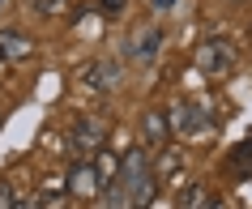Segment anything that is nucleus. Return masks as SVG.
<instances>
[{"instance_id": "nucleus-1", "label": "nucleus", "mask_w": 252, "mask_h": 209, "mask_svg": "<svg viewBox=\"0 0 252 209\" xmlns=\"http://www.w3.org/2000/svg\"><path fill=\"white\" fill-rule=\"evenodd\" d=\"M231 64H235V52H231V43L210 39V43H201V47H197V68H201V73H210V77H222Z\"/></svg>"}, {"instance_id": "nucleus-2", "label": "nucleus", "mask_w": 252, "mask_h": 209, "mask_svg": "<svg viewBox=\"0 0 252 209\" xmlns=\"http://www.w3.org/2000/svg\"><path fill=\"white\" fill-rule=\"evenodd\" d=\"M150 188H154V175H150V162L141 154H133L124 162V192H133V201H146Z\"/></svg>"}, {"instance_id": "nucleus-3", "label": "nucleus", "mask_w": 252, "mask_h": 209, "mask_svg": "<svg viewBox=\"0 0 252 209\" xmlns=\"http://www.w3.org/2000/svg\"><path fill=\"white\" fill-rule=\"evenodd\" d=\"M116 77H120V64L116 60H103V64H94V68L81 73V86H86V90H111Z\"/></svg>"}, {"instance_id": "nucleus-4", "label": "nucleus", "mask_w": 252, "mask_h": 209, "mask_svg": "<svg viewBox=\"0 0 252 209\" xmlns=\"http://www.w3.org/2000/svg\"><path fill=\"white\" fill-rule=\"evenodd\" d=\"M103 141H107V128L98 119H81L77 128H73V145H77L81 154H86V149H98Z\"/></svg>"}, {"instance_id": "nucleus-5", "label": "nucleus", "mask_w": 252, "mask_h": 209, "mask_svg": "<svg viewBox=\"0 0 252 209\" xmlns=\"http://www.w3.org/2000/svg\"><path fill=\"white\" fill-rule=\"evenodd\" d=\"M175 119H180L175 128L184 132V137H201V132L210 128V124H205V111H201V107H188V103L175 107Z\"/></svg>"}, {"instance_id": "nucleus-6", "label": "nucleus", "mask_w": 252, "mask_h": 209, "mask_svg": "<svg viewBox=\"0 0 252 209\" xmlns=\"http://www.w3.org/2000/svg\"><path fill=\"white\" fill-rule=\"evenodd\" d=\"M98 183H103V175H98V171H90L86 162H81V167H73V175H68V192L94 196V192H98Z\"/></svg>"}, {"instance_id": "nucleus-7", "label": "nucleus", "mask_w": 252, "mask_h": 209, "mask_svg": "<svg viewBox=\"0 0 252 209\" xmlns=\"http://www.w3.org/2000/svg\"><path fill=\"white\" fill-rule=\"evenodd\" d=\"M158 43H162V30H158V26H150L146 34H141V39L133 43V60L150 64V60H154V52H158Z\"/></svg>"}, {"instance_id": "nucleus-8", "label": "nucleus", "mask_w": 252, "mask_h": 209, "mask_svg": "<svg viewBox=\"0 0 252 209\" xmlns=\"http://www.w3.org/2000/svg\"><path fill=\"white\" fill-rule=\"evenodd\" d=\"M0 52L9 56V60H26L30 56V39L17 34V30H4V34H0Z\"/></svg>"}, {"instance_id": "nucleus-9", "label": "nucleus", "mask_w": 252, "mask_h": 209, "mask_svg": "<svg viewBox=\"0 0 252 209\" xmlns=\"http://www.w3.org/2000/svg\"><path fill=\"white\" fill-rule=\"evenodd\" d=\"M146 137H150V141H162V137H167V116L150 111V116H146Z\"/></svg>"}, {"instance_id": "nucleus-10", "label": "nucleus", "mask_w": 252, "mask_h": 209, "mask_svg": "<svg viewBox=\"0 0 252 209\" xmlns=\"http://www.w3.org/2000/svg\"><path fill=\"white\" fill-rule=\"evenodd\" d=\"M34 9H39L43 17H60L64 13V0H34Z\"/></svg>"}, {"instance_id": "nucleus-11", "label": "nucleus", "mask_w": 252, "mask_h": 209, "mask_svg": "<svg viewBox=\"0 0 252 209\" xmlns=\"http://www.w3.org/2000/svg\"><path fill=\"white\" fill-rule=\"evenodd\" d=\"M17 201H22V196H17L9 183H0V205H17Z\"/></svg>"}, {"instance_id": "nucleus-12", "label": "nucleus", "mask_w": 252, "mask_h": 209, "mask_svg": "<svg viewBox=\"0 0 252 209\" xmlns=\"http://www.w3.org/2000/svg\"><path fill=\"white\" fill-rule=\"evenodd\" d=\"M116 171V162H111V154H98V175H111Z\"/></svg>"}, {"instance_id": "nucleus-13", "label": "nucleus", "mask_w": 252, "mask_h": 209, "mask_svg": "<svg viewBox=\"0 0 252 209\" xmlns=\"http://www.w3.org/2000/svg\"><path fill=\"white\" fill-rule=\"evenodd\" d=\"M103 9H107V13H120V9H124V0H103Z\"/></svg>"}]
</instances>
